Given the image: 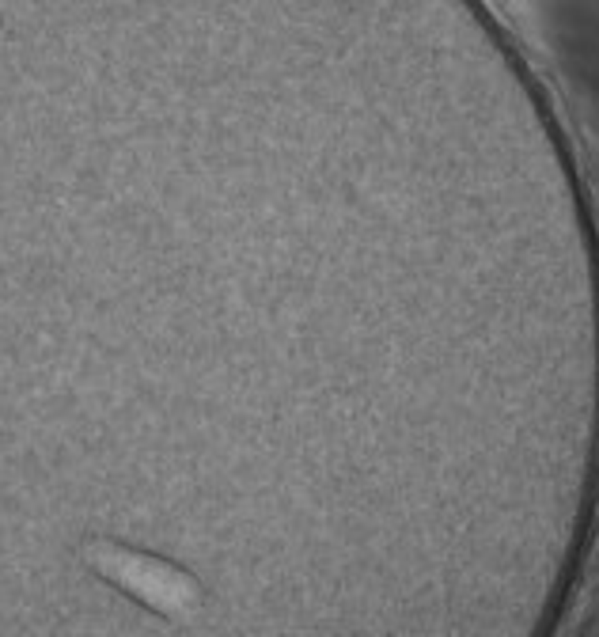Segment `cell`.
<instances>
[{
  "mask_svg": "<svg viewBox=\"0 0 599 637\" xmlns=\"http://www.w3.org/2000/svg\"><path fill=\"white\" fill-rule=\"evenodd\" d=\"M322 380H330V376H342V380H368V372H319ZM372 380H417L421 376H372ZM425 383H448V380H425Z\"/></svg>",
  "mask_w": 599,
  "mask_h": 637,
  "instance_id": "obj_1",
  "label": "cell"
}]
</instances>
